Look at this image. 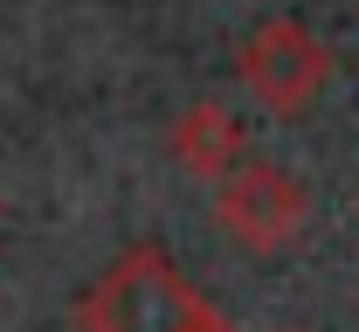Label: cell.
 Wrapping results in <instances>:
<instances>
[{
	"label": "cell",
	"instance_id": "1",
	"mask_svg": "<svg viewBox=\"0 0 359 332\" xmlns=\"http://www.w3.org/2000/svg\"><path fill=\"white\" fill-rule=\"evenodd\" d=\"M76 326L83 332H208V326H222V312L159 249H125L76 298Z\"/></svg>",
	"mask_w": 359,
	"mask_h": 332
},
{
	"label": "cell",
	"instance_id": "2",
	"mask_svg": "<svg viewBox=\"0 0 359 332\" xmlns=\"http://www.w3.org/2000/svg\"><path fill=\"white\" fill-rule=\"evenodd\" d=\"M235 69L256 91V104H269L276 118H304L325 97V84H332V48L318 42L297 14H269V21H256L242 35Z\"/></svg>",
	"mask_w": 359,
	"mask_h": 332
},
{
	"label": "cell",
	"instance_id": "3",
	"mask_svg": "<svg viewBox=\"0 0 359 332\" xmlns=\"http://www.w3.org/2000/svg\"><path fill=\"white\" fill-rule=\"evenodd\" d=\"M304 215H311L304 180L283 173V166H269V159H242V166H228L222 180H215V222H222V236L235 242V249H249V256L290 249L297 229H304Z\"/></svg>",
	"mask_w": 359,
	"mask_h": 332
},
{
	"label": "cell",
	"instance_id": "4",
	"mask_svg": "<svg viewBox=\"0 0 359 332\" xmlns=\"http://www.w3.org/2000/svg\"><path fill=\"white\" fill-rule=\"evenodd\" d=\"M173 159L187 166V173H201V180H222L228 166L249 159V132L235 125L228 104L201 97V104H187V111L173 118Z\"/></svg>",
	"mask_w": 359,
	"mask_h": 332
},
{
	"label": "cell",
	"instance_id": "5",
	"mask_svg": "<svg viewBox=\"0 0 359 332\" xmlns=\"http://www.w3.org/2000/svg\"><path fill=\"white\" fill-rule=\"evenodd\" d=\"M208 332H228V326H208Z\"/></svg>",
	"mask_w": 359,
	"mask_h": 332
}]
</instances>
